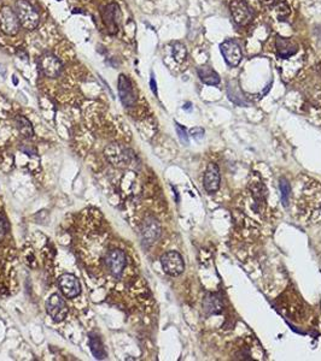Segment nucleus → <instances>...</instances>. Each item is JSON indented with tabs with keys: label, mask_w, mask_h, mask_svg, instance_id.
<instances>
[{
	"label": "nucleus",
	"mask_w": 321,
	"mask_h": 361,
	"mask_svg": "<svg viewBox=\"0 0 321 361\" xmlns=\"http://www.w3.org/2000/svg\"><path fill=\"white\" fill-rule=\"evenodd\" d=\"M173 57L178 63L185 62L186 57H187V51L181 42H175L173 45Z\"/></svg>",
	"instance_id": "obj_20"
},
{
	"label": "nucleus",
	"mask_w": 321,
	"mask_h": 361,
	"mask_svg": "<svg viewBox=\"0 0 321 361\" xmlns=\"http://www.w3.org/2000/svg\"><path fill=\"white\" fill-rule=\"evenodd\" d=\"M103 18H104V23L106 24L108 29H109V32L112 33V34L118 32L119 18H120V11L118 5L116 4L108 5L103 12Z\"/></svg>",
	"instance_id": "obj_13"
},
{
	"label": "nucleus",
	"mask_w": 321,
	"mask_h": 361,
	"mask_svg": "<svg viewBox=\"0 0 321 361\" xmlns=\"http://www.w3.org/2000/svg\"><path fill=\"white\" fill-rule=\"evenodd\" d=\"M265 5H272L274 3V0H261Z\"/></svg>",
	"instance_id": "obj_28"
},
{
	"label": "nucleus",
	"mask_w": 321,
	"mask_h": 361,
	"mask_svg": "<svg viewBox=\"0 0 321 361\" xmlns=\"http://www.w3.org/2000/svg\"><path fill=\"white\" fill-rule=\"evenodd\" d=\"M58 285L62 294L64 295L65 297H68V299H74V297L80 295V282L74 275H70V273L63 275L61 278H59Z\"/></svg>",
	"instance_id": "obj_10"
},
{
	"label": "nucleus",
	"mask_w": 321,
	"mask_h": 361,
	"mask_svg": "<svg viewBox=\"0 0 321 361\" xmlns=\"http://www.w3.org/2000/svg\"><path fill=\"white\" fill-rule=\"evenodd\" d=\"M191 135L194 138H202L204 135V130L202 128H193L191 129Z\"/></svg>",
	"instance_id": "obj_25"
},
{
	"label": "nucleus",
	"mask_w": 321,
	"mask_h": 361,
	"mask_svg": "<svg viewBox=\"0 0 321 361\" xmlns=\"http://www.w3.org/2000/svg\"><path fill=\"white\" fill-rule=\"evenodd\" d=\"M15 12H16L20 24L23 28L28 30L37 28L39 21H40V16L28 0H17L16 4H15Z\"/></svg>",
	"instance_id": "obj_1"
},
{
	"label": "nucleus",
	"mask_w": 321,
	"mask_h": 361,
	"mask_svg": "<svg viewBox=\"0 0 321 361\" xmlns=\"http://www.w3.org/2000/svg\"><path fill=\"white\" fill-rule=\"evenodd\" d=\"M279 188H280V194H281V201H283L284 206H287L290 203V197H291V186L290 183L287 182L286 179H280V183H279Z\"/></svg>",
	"instance_id": "obj_21"
},
{
	"label": "nucleus",
	"mask_w": 321,
	"mask_h": 361,
	"mask_svg": "<svg viewBox=\"0 0 321 361\" xmlns=\"http://www.w3.org/2000/svg\"><path fill=\"white\" fill-rule=\"evenodd\" d=\"M221 52L227 64L237 66L242 60V50L235 40H227L221 45Z\"/></svg>",
	"instance_id": "obj_12"
},
{
	"label": "nucleus",
	"mask_w": 321,
	"mask_h": 361,
	"mask_svg": "<svg viewBox=\"0 0 321 361\" xmlns=\"http://www.w3.org/2000/svg\"><path fill=\"white\" fill-rule=\"evenodd\" d=\"M231 12H232L233 21L238 26H247L253 20V10L244 0H233L231 4Z\"/></svg>",
	"instance_id": "obj_8"
},
{
	"label": "nucleus",
	"mask_w": 321,
	"mask_h": 361,
	"mask_svg": "<svg viewBox=\"0 0 321 361\" xmlns=\"http://www.w3.org/2000/svg\"><path fill=\"white\" fill-rule=\"evenodd\" d=\"M89 347H91L92 354L95 359L103 360L106 357V351L103 347V343L99 339L98 336L91 335L89 336Z\"/></svg>",
	"instance_id": "obj_17"
},
{
	"label": "nucleus",
	"mask_w": 321,
	"mask_h": 361,
	"mask_svg": "<svg viewBox=\"0 0 321 361\" xmlns=\"http://www.w3.org/2000/svg\"><path fill=\"white\" fill-rule=\"evenodd\" d=\"M119 95L122 105L126 107H132L136 102V94L133 90V84L128 76L121 74L119 77Z\"/></svg>",
	"instance_id": "obj_9"
},
{
	"label": "nucleus",
	"mask_w": 321,
	"mask_h": 361,
	"mask_svg": "<svg viewBox=\"0 0 321 361\" xmlns=\"http://www.w3.org/2000/svg\"><path fill=\"white\" fill-rule=\"evenodd\" d=\"M20 21L17 18L16 12L9 6H3L0 10V29L4 34L14 36L20 30Z\"/></svg>",
	"instance_id": "obj_5"
},
{
	"label": "nucleus",
	"mask_w": 321,
	"mask_h": 361,
	"mask_svg": "<svg viewBox=\"0 0 321 361\" xmlns=\"http://www.w3.org/2000/svg\"><path fill=\"white\" fill-rule=\"evenodd\" d=\"M21 149H22L23 152H26V153H32V154H35V149H32L31 147H22Z\"/></svg>",
	"instance_id": "obj_27"
},
{
	"label": "nucleus",
	"mask_w": 321,
	"mask_h": 361,
	"mask_svg": "<svg viewBox=\"0 0 321 361\" xmlns=\"http://www.w3.org/2000/svg\"><path fill=\"white\" fill-rule=\"evenodd\" d=\"M150 86H151V90L154 92L155 95H157V86H156V81L154 75H151V80H150Z\"/></svg>",
	"instance_id": "obj_26"
},
{
	"label": "nucleus",
	"mask_w": 321,
	"mask_h": 361,
	"mask_svg": "<svg viewBox=\"0 0 321 361\" xmlns=\"http://www.w3.org/2000/svg\"><path fill=\"white\" fill-rule=\"evenodd\" d=\"M46 311L53 320L59 323V321L64 320L65 317H67V303H65V301L63 300L59 295L53 294L51 295L50 299L47 300Z\"/></svg>",
	"instance_id": "obj_7"
},
{
	"label": "nucleus",
	"mask_w": 321,
	"mask_h": 361,
	"mask_svg": "<svg viewBox=\"0 0 321 361\" xmlns=\"http://www.w3.org/2000/svg\"><path fill=\"white\" fill-rule=\"evenodd\" d=\"M203 187L209 194H214L219 191L220 187V170L214 162H210L206 166L205 173L203 177Z\"/></svg>",
	"instance_id": "obj_11"
},
{
	"label": "nucleus",
	"mask_w": 321,
	"mask_h": 361,
	"mask_svg": "<svg viewBox=\"0 0 321 361\" xmlns=\"http://www.w3.org/2000/svg\"><path fill=\"white\" fill-rule=\"evenodd\" d=\"M198 76L202 80L203 83L209 84V86H218L220 83V76L215 70H212L209 66H202L198 68Z\"/></svg>",
	"instance_id": "obj_16"
},
{
	"label": "nucleus",
	"mask_w": 321,
	"mask_h": 361,
	"mask_svg": "<svg viewBox=\"0 0 321 361\" xmlns=\"http://www.w3.org/2000/svg\"><path fill=\"white\" fill-rule=\"evenodd\" d=\"M39 68L46 77L56 78L61 75L63 65L61 60L51 53H45L39 59Z\"/></svg>",
	"instance_id": "obj_6"
},
{
	"label": "nucleus",
	"mask_w": 321,
	"mask_h": 361,
	"mask_svg": "<svg viewBox=\"0 0 321 361\" xmlns=\"http://www.w3.org/2000/svg\"><path fill=\"white\" fill-rule=\"evenodd\" d=\"M302 209L317 210L321 207V187L317 182L310 179L302 187L301 199L298 200Z\"/></svg>",
	"instance_id": "obj_2"
},
{
	"label": "nucleus",
	"mask_w": 321,
	"mask_h": 361,
	"mask_svg": "<svg viewBox=\"0 0 321 361\" xmlns=\"http://www.w3.org/2000/svg\"><path fill=\"white\" fill-rule=\"evenodd\" d=\"M161 264L164 272L173 277L180 276L185 270L184 259L175 251L167 252L166 254H163V257L161 258Z\"/></svg>",
	"instance_id": "obj_4"
},
{
	"label": "nucleus",
	"mask_w": 321,
	"mask_h": 361,
	"mask_svg": "<svg viewBox=\"0 0 321 361\" xmlns=\"http://www.w3.org/2000/svg\"><path fill=\"white\" fill-rule=\"evenodd\" d=\"M17 120V128L21 134L25 137H32L33 134H34V130H33V126L28 119L23 116H19L16 118Z\"/></svg>",
	"instance_id": "obj_19"
},
{
	"label": "nucleus",
	"mask_w": 321,
	"mask_h": 361,
	"mask_svg": "<svg viewBox=\"0 0 321 361\" xmlns=\"http://www.w3.org/2000/svg\"><path fill=\"white\" fill-rule=\"evenodd\" d=\"M160 234H161V228L157 222L154 221V219H149V221H146L143 228V237L146 243H154L155 241L158 239Z\"/></svg>",
	"instance_id": "obj_15"
},
{
	"label": "nucleus",
	"mask_w": 321,
	"mask_h": 361,
	"mask_svg": "<svg viewBox=\"0 0 321 361\" xmlns=\"http://www.w3.org/2000/svg\"><path fill=\"white\" fill-rule=\"evenodd\" d=\"M278 14H279V17L280 18H285L287 16V15L290 14L289 11V6H286L285 4H280L278 6Z\"/></svg>",
	"instance_id": "obj_24"
},
{
	"label": "nucleus",
	"mask_w": 321,
	"mask_h": 361,
	"mask_svg": "<svg viewBox=\"0 0 321 361\" xmlns=\"http://www.w3.org/2000/svg\"><path fill=\"white\" fill-rule=\"evenodd\" d=\"M275 48L280 58H289V57L293 56L298 50V46L293 40L286 38H281L278 36L275 40Z\"/></svg>",
	"instance_id": "obj_14"
},
{
	"label": "nucleus",
	"mask_w": 321,
	"mask_h": 361,
	"mask_svg": "<svg viewBox=\"0 0 321 361\" xmlns=\"http://www.w3.org/2000/svg\"><path fill=\"white\" fill-rule=\"evenodd\" d=\"M175 128H176V131H178V134H179L180 140H181L184 143L187 144L188 143V136H187V132H186V129L184 128V126H181L180 124H175Z\"/></svg>",
	"instance_id": "obj_22"
},
{
	"label": "nucleus",
	"mask_w": 321,
	"mask_h": 361,
	"mask_svg": "<svg viewBox=\"0 0 321 361\" xmlns=\"http://www.w3.org/2000/svg\"><path fill=\"white\" fill-rule=\"evenodd\" d=\"M7 233H8V223L4 218L0 217V241L4 239Z\"/></svg>",
	"instance_id": "obj_23"
},
{
	"label": "nucleus",
	"mask_w": 321,
	"mask_h": 361,
	"mask_svg": "<svg viewBox=\"0 0 321 361\" xmlns=\"http://www.w3.org/2000/svg\"><path fill=\"white\" fill-rule=\"evenodd\" d=\"M105 269L112 273L114 277H120L124 273L127 265V257L121 249H112L104 257Z\"/></svg>",
	"instance_id": "obj_3"
},
{
	"label": "nucleus",
	"mask_w": 321,
	"mask_h": 361,
	"mask_svg": "<svg viewBox=\"0 0 321 361\" xmlns=\"http://www.w3.org/2000/svg\"><path fill=\"white\" fill-rule=\"evenodd\" d=\"M204 309L209 314H218L223 311V303L215 295H208L204 300Z\"/></svg>",
	"instance_id": "obj_18"
}]
</instances>
